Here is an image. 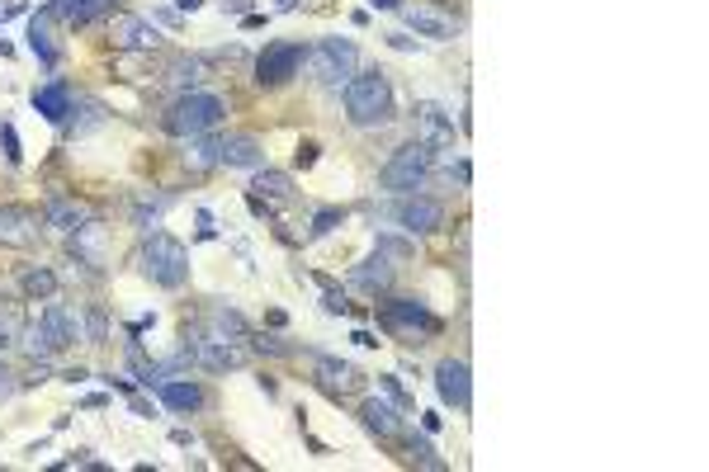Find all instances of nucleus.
<instances>
[{"label": "nucleus", "instance_id": "1", "mask_svg": "<svg viewBox=\"0 0 709 472\" xmlns=\"http://www.w3.org/2000/svg\"><path fill=\"white\" fill-rule=\"evenodd\" d=\"M227 118V99L218 90H185L166 109L161 118V128L171 132V138H199V132H213Z\"/></svg>", "mask_w": 709, "mask_h": 472}, {"label": "nucleus", "instance_id": "2", "mask_svg": "<svg viewBox=\"0 0 709 472\" xmlns=\"http://www.w3.org/2000/svg\"><path fill=\"white\" fill-rule=\"evenodd\" d=\"M345 118H350L355 128H378V123L392 118V86L378 66L345 80Z\"/></svg>", "mask_w": 709, "mask_h": 472}, {"label": "nucleus", "instance_id": "3", "mask_svg": "<svg viewBox=\"0 0 709 472\" xmlns=\"http://www.w3.org/2000/svg\"><path fill=\"white\" fill-rule=\"evenodd\" d=\"M142 274L152 279L156 289H185V279H190L185 241H175L171 232H152L142 241Z\"/></svg>", "mask_w": 709, "mask_h": 472}, {"label": "nucleus", "instance_id": "4", "mask_svg": "<svg viewBox=\"0 0 709 472\" xmlns=\"http://www.w3.org/2000/svg\"><path fill=\"white\" fill-rule=\"evenodd\" d=\"M431 165H435V147L407 142V147H398V151L388 156L378 184H384V190H392V194H417L421 184H426V175H431Z\"/></svg>", "mask_w": 709, "mask_h": 472}, {"label": "nucleus", "instance_id": "5", "mask_svg": "<svg viewBox=\"0 0 709 472\" xmlns=\"http://www.w3.org/2000/svg\"><path fill=\"white\" fill-rule=\"evenodd\" d=\"M355 62H359V53H355L350 38H322L317 47H308V72L317 76V80H326V86L350 80L355 76Z\"/></svg>", "mask_w": 709, "mask_h": 472}, {"label": "nucleus", "instance_id": "6", "mask_svg": "<svg viewBox=\"0 0 709 472\" xmlns=\"http://www.w3.org/2000/svg\"><path fill=\"white\" fill-rule=\"evenodd\" d=\"M303 62H308V47L303 43H270L266 53L256 57V86H266V90L284 86V80L299 76Z\"/></svg>", "mask_w": 709, "mask_h": 472}, {"label": "nucleus", "instance_id": "7", "mask_svg": "<svg viewBox=\"0 0 709 472\" xmlns=\"http://www.w3.org/2000/svg\"><path fill=\"white\" fill-rule=\"evenodd\" d=\"M435 392H440L444 407L468 411V407H473V378H468V364H464V359H440V364H435Z\"/></svg>", "mask_w": 709, "mask_h": 472}, {"label": "nucleus", "instance_id": "8", "mask_svg": "<svg viewBox=\"0 0 709 472\" xmlns=\"http://www.w3.org/2000/svg\"><path fill=\"white\" fill-rule=\"evenodd\" d=\"M392 217H398V227L411 232V236H431V232H440V223H444V208H440V198L407 194L402 204L392 208Z\"/></svg>", "mask_w": 709, "mask_h": 472}, {"label": "nucleus", "instance_id": "9", "mask_svg": "<svg viewBox=\"0 0 709 472\" xmlns=\"http://www.w3.org/2000/svg\"><path fill=\"white\" fill-rule=\"evenodd\" d=\"M190 359L213 368V374H223V368H241L246 364V350L237 341H223V335H194V341H190Z\"/></svg>", "mask_w": 709, "mask_h": 472}, {"label": "nucleus", "instance_id": "10", "mask_svg": "<svg viewBox=\"0 0 709 472\" xmlns=\"http://www.w3.org/2000/svg\"><path fill=\"white\" fill-rule=\"evenodd\" d=\"M38 322H43V331H47V341H53V350H67V345H76V341H86V316L67 312L62 302H47Z\"/></svg>", "mask_w": 709, "mask_h": 472}, {"label": "nucleus", "instance_id": "11", "mask_svg": "<svg viewBox=\"0 0 709 472\" xmlns=\"http://www.w3.org/2000/svg\"><path fill=\"white\" fill-rule=\"evenodd\" d=\"M384 326L388 331H411V335H417V331L421 335H435L440 331V322L421 308L417 298H392L388 308H384Z\"/></svg>", "mask_w": 709, "mask_h": 472}, {"label": "nucleus", "instance_id": "12", "mask_svg": "<svg viewBox=\"0 0 709 472\" xmlns=\"http://www.w3.org/2000/svg\"><path fill=\"white\" fill-rule=\"evenodd\" d=\"M417 128H421L417 142H426V147H454V118H450V109H444V105H435V99H421V105H417Z\"/></svg>", "mask_w": 709, "mask_h": 472}, {"label": "nucleus", "instance_id": "13", "mask_svg": "<svg viewBox=\"0 0 709 472\" xmlns=\"http://www.w3.org/2000/svg\"><path fill=\"white\" fill-rule=\"evenodd\" d=\"M109 38H114V47H128V53H142V47H156V43H161V33H156V24H147L142 14H114V24H109Z\"/></svg>", "mask_w": 709, "mask_h": 472}, {"label": "nucleus", "instance_id": "14", "mask_svg": "<svg viewBox=\"0 0 709 472\" xmlns=\"http://www.w3.org/2000/svg\"><path fill=\"white\" fill-rule=\"evenodd\" d=\"M156 397H161V407L175 411V416H190V411L204 407V387L190 383V378H166V383H156Z\"/></svg>", "mask_w": 709, "mask_h": 472}, {"label": "nucleus", "instance_id": "15", "mask_svg": "<svg viewBox=\"0 0 709 472\" xmlns=\"http://www.w3.org/2000/svg\"><path fill=\"white\" fill-rule=\"evenodd\" d=\"M38 241V217L24 213V208H0V246H34Z\"/></svg>", "mask_w": 709, "mask_h": 472}, {"label": "nucleus", "instance_id": "16", "mask_svg": "<svg viewBox=\"0 0 709 472\" xmlns=\"http://www.w3.org/2000/svg\"><path fill=\"white\" fill-rule=\"evenodd\" d=\"M266 161V151L251 132H232V138H223V151H218V165H232V171H256V165Z\"/></svg>", "mask_w": 709, "mask_h": 472}, {"label": "nucleus", "instance_id": "17", "mask_svg": "<svg viewBox=\"0 0 709 472\" xmlns=\"http://www.w3.org/2000/svg\"><path fill=\"white\" fill-rule=\"evenodd\" d=\"M407 24L421 33V38H435V43H444V38H454V14H444V10H435V5H411L407 10Z\"/></svg>", "mask_w": 709, "mask_h": 472}, {"label": "nucleus", "instance_id": "18", "mask_svg": "<svg viewBox=\"0 0 709 472\" xmlns=\"http://www.w3.org/2000/svg\"><path fill=\"white\" fill-rule=\"evenodd\" d=\"M109 10H114V0H53V5H47V14L67 20L72 29L95 24V20H100V14H109Z\"/></svg>", "mask_w": 709, "mask_h": 472}, {"label": "nucleus", "instance_id": "19", "mask_svg": "<svg viewBox=\"0 0 709 472\" xmlns=\"http://www.w3.org/2000/svg\"><path fill=\"white\" fill-rule=\"evenodd\" d=\"M359 368L345 364V359H332V354H317V383L326 387V392H350V387H359Z\"/></svg>", "mask_w": 709, "mask_h": 472}, {"label": "nucleus", "instance_id": "20", "mask_svg": "<svg viewBox=\"0 0 709 472\" xmlns=\"http://www.w3.org/2000/svg\"><path fill=\"white\" fill-rule=\"evenodd\" d=\"M359 420L378 434V440H398L402 434V416H398V407H388V401H378V397H369L365 407H359Z\"/></svg>", "mask_w": 709, "mask_h": 472}, {"label": "nucleus", "instance_id": "21", "mask_svg": "<svg viewBox=\"0 0 709 472\" xmlns=\"http://www.w3.org/2000/svg\"><path fill=\"white\" fill-rule=\"evenodd\" d=\"M34 109L47 118V123H62V118L72 114V90H67V80H47V86H38V90H34Z\"/></svg>", "mask_w": 709, "mask_h": 472}, {"label": "nucleus", "instance_id": "22", "mask_svg": "<svg viewBox=\"0 0 709 472\" xmlns=\"http://www.w3.org/2000/svg\"><path fill=\"white\" fill-rule=\"evenodd\" d=\"M350 283H355V289H365V293H384L388 283H392V265H388L384 250H378V256H369V260H359V265L350 269Z\"/></svg>", "mask_w": 709, "mask_h": 472}, {"label": "nucleus", "instance_id": "23", "mask_svg": "<svg viewBox=\"0 0 709 472\" xmlns=\"http://www.w3.org/2000/svg\"><path fill=\"white\" fill-rule=\"evenodd\" d=\"M43 217H47V227H57V232H80L86 223H95L90 208H86V204H76V198H53Z\"/></svg>", "mask_w": 709, "mask_h": 472}, {"label": "nucleus", "instance_id": "24", "mask_svg": "<svg viewBox=\"0 0 709 472\" xmlns=\"http://www.w3.org/2000/svg\"><path fill=\"white\" fill-rule=\"evenodd\" d=\"M251 190H256V198H274V204H284V198H293V180L284 171H266V165H256Z\"/></svg>", "mask_w": 709, "mask_h": 472}, {"label": "nucleus", "instance_id": "25", "mask_svg": "<svg viewBox=\"0 0 709 472\" xmlns=\"http://www.w3.org/2000/svg\"><path fill=\"white\" fill-rule=\"evenodd\" d=\"M218 151H223V138H208V132L185 138V165L190 171H208V165H218Z\"/></svg>", "mask_w": 709, "mask_h": 472}, {"label": "nucleus", "instance_id": "26", "mask_svg": "<svg viewBox=\"0 0 709 472\" xmlns=\"http://www.w3.org/2000/svg\"><path fill=\"white\" fill-rule=\"evenodd\" d=\"M29 53H34L43 66H57V43H53V33H47L43 14H34V20H29Z\"/></svg>", "mask_w": 709, "mask_h": 472}, {"label": "nucleus", "instance_id": "27", "mask_svg": "<svg viewBox=\"0 0 709 472\" xmlns=\"http://www.w3.org/2000/svg\"><path fill=\"white\" fill-rule=\"evenodd\" d=\"M20 289H24V298H43V302H47V298L57 293V274H53L47 265L24 269V274H20Z\"/></svg>", "mask_w": 709, "mask_h": 472}, {"label": "nucleus", "instance_id": "28", "mask_svg": "<svg viewBox=\"0 0 709 472\" xmlns=\"http://www.w3.org/2000/svg\"><path fill=\"white\" fill-rule=\"evenodd\" d=\"M407 453H411V463H421V468H444V459L435 453V444L426 440V434H407Z\"/></svg>", "mask_w": 709, "mask_h": 472}, {"label": "nucleus", "instance_id": "29", "mask_svg": "<svg viewBox=\"0 0 709 472\" xmlns=\"http://www.w3.org/2000/svg\"><path fill=\"white\" fill-rule=\"evenodd\" d=\"M20 335H24V350L34 354V359H47V354H57L53 341H47V331H43V322H38V326H24Z\"/></svg>", "mask_w": 709, "mask_h": 472}, {"label": "nucleus", "instance_id": "30", "mask_svg": "<svg viewBox=\"0 0 709 472\" xmlns=\"http://www.w3.org/2000/svg\"><path fill=\"white\" fill-rule=\"evenodd\" d=\"M199 76H204V62H199V57L171 66V80H175V86H199Z\"/></svg>", "mask_w": 709, "mask_h": 472}, {"label": "nucleus", "instance_id": "31", "mask_svg": "<svg viewBox=\"0 0 709 472\" xmlns=\"http://www.w3.org/2000/svg\"><path fill=\"white\" fill-rule=\"evenodd\" d=\"M86 341H90V345H105V341H109V316H105L100 308L86 312Z\"/></svg>", "mask_w": 709, "mask_h": 472}, {"label": "nucleus", "instance_id": "32", "mask_svg": "<svg viewBox=\"0 0 709 472\" xmlns=\"http://www.w3.org/2000/svg\"><path fill=\"white\" fill-rule=\"evenodd\" d=\"M336 227H345V208H322L317 217H312V232L308 236H326V232H336Z\"/></svg>", "mask_w": 709, "mask_h": 472}, {"label": "nucleus", "instance_id": "33", "mask_svg": "<svg viewBox=\"0 0 709 472\" xmlns=\"http://www.w3.org/2000/svg\"><path fill=\"white\" fill-rule=\"evenodd\" d=\"M0 142H5V161H10V165H20V161H24V151H20V132H14L10 123H0Z\"/></svg>", "mask_w": 709, "mask_h": 472}, {"label": "nucleus", "instance_id": "34", "mask_svg": "<svg viewBox=\"0 0 709 472\" xmlns=\"http://www.w3.org/2000/svg\"><path fill=\"white\" fill-rule=\"evenodd\" d=\"M378 250H384L388 260H407L411 256V246L407 241H392V236H378Z\"/></svg>", "mask_w": 709, "mask_h": 472}, {"label": "nucleus", "instance_id": "35", "mask_svg": "<svg viewBox=\"0 0 709 472\" xmlns=\"http://www.w3.org/2000/svg\"><path fill=\"white\" fill-rule=\"evenodd\" d=\"M161 213H166V198H156V204H142V208H138V227H156Z\"/></svg>", "mask_w": 709, "mask_h": 472}, {"label": "nucleus", "instance_id": "36", "mask_svg": "<svg viewBox=\"0 0 709 472\" xmlns=\"http://www.w3.org/2000/svg\"><path fill=\"white\" fill-rule=\"evenodd\" d=\"M322 308H326V312H336V316H345V312H350V302H345V293L326 289V293H322Z\"/></svg>", "mask_w": 709, "mask_h": 472}, {"label": "nucleus", "instance_id": "37", "mask_svg": "<svg viewBox=\"0 0 709 472\" xmlns=\"http://www.w3.org/2000/svg\"><path fill=\"white\" fill-rule=\"evenodd\" d=\"M14 392H20V378H14L10 368H5V359H0V401L14 397Z\"/></svg>", "mask_w": 709, "mask_h": 472}, {"label": "nucleus", "instance_id": "38", "mask_svg": "<svg viewBox=\"0 0 709 472\" xmlns=\"http://www.w3.org/2000/svg\"><path fill=\"white\" fill-rule=\"evenodd\" d=\"M293 165H299V171L317 165V142H303V147H299V156H293Z\"/></svg>", "mask_w": 709, "mask_h": 472}, {"label": "nucleus", "instance_id": "39", "mask_svg": "<svg viewBox=\"0 0 709 472\" xmlns=\"http://www.w3.org/2000/svg\"><path fill=\"white\" fill-rule=\"evenodd\" d=\"M384 392H388L392 401H398V407H411V397H407V392H402V387H398V378H392V374L384 378Z\"/></svg>", "mask_w": 709, "mask_h": 472}, {"label": "nucleus", "instance_id": "40", "mask_svg": "<svg viewBox=\"0 0 709 472\" xmlns=\"http://www.w3.org/2000/svg\"><path fill=\"white\" fill-rule=\"evenodd\" d=\"M256 350H266V354H289V345H284V341H270V335H260Z\"/></svg>", "mask_w": 709, "mask_h": 472}, {"label": "nucleus", "instance_id": "41", "mask_svg": "<svg viewBox=\"0 0 709 472\" xmlns=\"http://www.w3.org/2000/svg\"><path fill=\"white\" fill-rule=\"evenodd\" d=\"M43 378H47V364H34V368H29V378H20V387H34Z\"/></svg>", "mask_w": 709, "mask_h": 472}, {"label": "nucleus", "instance_id": "42", "mask_svg": "<svg viewBox=\"0 0 709 472\" xmlns=\"http://www.w3.org/2000/svg\"><path fill=\"white\" fill-rule=\"evenodd\" d=\"M218 236V227H213V217L208 213H199V241H213Z\"/></svg>", "mask_w": 709, "mask_h": 472}, {"label": "nucleus", "instance_id": "43", "mask_svg": "<svg viewBox=\"0 0 709 472\" xmlns=\"http://www.w3.org/2000/svg\"><path fill=\"white\" fill-rule=\"evenodd\" d=\"M388 47H398V53H411V47H417V43H411L407 33H388Z\"/></svg>", "mask_w": 709, "mask_h": 472}, {"label": "nucleus", "instance_id": "44", "mask_svg": "<svg viewBox=\"0 0 709 472\" xmlns=\"http://www.w3.org/2000/svg\"><path fill=\"white\" fill-rule=\"evenodd\" d=\"M369 5H374V10H398L402 0H369Z\"/></svg>", "mask_w": 709, "mask_h": 472}, {"label": "nucleus", "instance_id": "45", "mask_svg": "<svg viewBox=\"0 0 709 472\" xmlns=\"http://www.w3.org/2000/svg\"><path fill=\"white\" fill-rule=\"evenodd\" d=\"M175 5H180V10H199L204 0H175Z\"/></svg>", "mask_w": 709, "mask_h": 472}, {"label": "nucleus", "instance_id": "46", "mask_svg": "<svg viewBox=\"0 0 709 472\" xmlns=\"http://www.w3.org/2000/svg\"><path fill=\"white\" fill-rule=\"evenodd\" d=\"M293 5H299V0H279V10H293Z\"/></svg>", "mask_w": 709, "mask_h": 472}]
</instances>
